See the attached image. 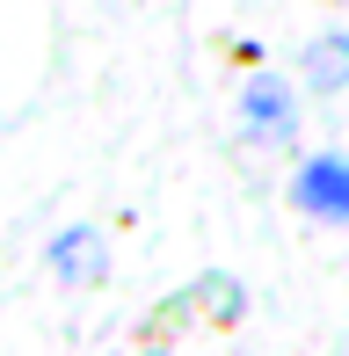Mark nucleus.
<instances>
[{"instance_id":"f257e3e1","label":"nucleus","mask_w":349,"mask_h":356,"mask_svg":"<svg viewBox=\"0 0 349 356\" xmlns=\"http://www.w3.org/2000/svg\"><path fill=\"white\" fill-rule=\"evenodd\" d=\"M291 197L306 204L313 218H349V160L342 153H320V160H306L298 168V182H291Z\"/></svg>"},{"instance_id":"f03ea898","label":"nucleus","mask_w":349,"mask_h":356,"mask_svg":"<svg viewBox=\"0 0 349 356\" xmlns=\"http://www.w3.org/2000/svg\"><path fill=\"white\" fill-rule=\"evenodd\" d=\"M306 66H313V80H320V88H342V80H349V44H342V37L313 44V58H306Z\"/></svg>"},{"instance_id":"7ed1b4c3","label":"nucleus","mask_w":349,"mask_h":356,"mask_svg":"<svg viewBox=\"0 0 349 356\" xmlns=\"http://www.w3.org/2000/svg\"><path fill=\"white\" fill-rule=\"evenodd\" d=\"M58 269H66V277H95V233H88V225L58 240Z\"/></svg>"},{"instance_id":"20e7f679","label":"nucleus","mask_w":349,"mask_h":356,"mask_svg":"<svg viewBox=\"0 0 349 356\" xmlns=\"http://www.w3.org/2000/svg\"><path fill=\"white\" fill-rule=\"evenodd\" d=\"M247 117H255V124H277V117H284V95L269 88V80H262L255 95H247Z\"/></svg>"}]
</instances>
